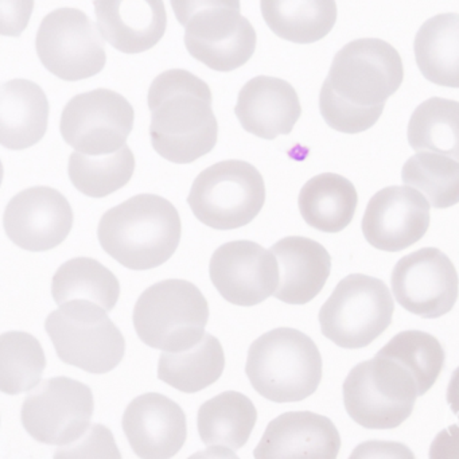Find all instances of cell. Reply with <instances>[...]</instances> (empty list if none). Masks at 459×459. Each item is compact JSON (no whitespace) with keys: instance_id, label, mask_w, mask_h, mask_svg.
Instances as JSON below:
<instances>
[{"instance_id":"obj_1","label":"cell","mask_w":459,"mask_h":459,"mask_svg":"<svg viewBox=\"0 0 459 459\" xmlns=\"http://www.w3.org/2000/svg\"><path fill=\"white\" fill-rule=\"evenodd\" d=\"M181 236L178 211L157 195H138L109 209L98 228L101 248L134 271L165 264L176 254Z\"/></svg>"},{"instance_id":"obj_2","label":"cell","mask_w":459,"mask_h":459,"mask_svg":"<svg viewBox=\"0 0 459 459\" xmlns=\"http://www.w3.org/2000/svg\"><path fill=\"white\" fill-rule=\"evenodd\" d=\"M246 373L255 391L275 403H295L316 394L322 381V357L308 335L278 327L249 346Z\"/></svg>"},{"instance_id":"obj_3","label":"cell","mask_w":459,"mask_h":459,"mask_svg":"<svg viewBox=\"0 0 459 459\" xmlns=\"http://www.w3.org/2000/svg\"><path fill=\"white\" fill-rule=\"evenodd\" d=\"M133 321L144 345L171 353L187 351L205 335L208 300L190 281L169 279L139 297Z\"/></svg>"},{"instance_id":"obj_4","label":"cell","mask_w":459,"mask_h":459,"mask_svg":"<svg viewBox=\"0 0 459 459\" xmlns=\"http://www.w3.org/2000/svg\"><path fill=\"white\" fill-rule=\"evenodd\" d=\"M45 329L58 359L93 375L111 372L122 362L126 340L98 303L74 299L49 314Z\"/></svg>"},{"instance_id":"obj_5","label":"cell","mask_w":459,"mask_h":459,"mask_svg":"<svg viewBox=\"0 0 459 459\" xmlns=\"http://www.w3.org/2000/svg\"><path fill=\"white\" fill-rule=\"evenodd\" d=\"M346 412L368 429L402 426L415 408L418 384L402 364L376 354L359 362L343 381Z\"/></svg>"},{"instance_id":"obj_6","label":"cell","mask_w":459,"mask_h":459,"mask_svg":"<svg viewBox=\"0 0 459 459\" xmlns=\"http://www.w3.org/2000/svg\"><path fill=\"white\" fill-rule=\"evenodd\" d=\"M187 204L198 221L217 230H238L254 221L265 204L262 174L244 160H222L198 174Z\"/></svg>"},{"instance_id":"obj_7","label":"cell","mask_w":459,"mask_h":459,"mask_svg":"<svg viewBox=\"0 0 459 459\" xmlns=\"http://www.w3.org/2000/svg\"><path fill=\"white\" fill-rule=\"evenodd\" d=\"M394 302L386 284L364 273L340 281L319 311L322 334L343 349L375 342L392 324Z\"/></svg>"},{"instance_id":"obj_8","label":"cell","mask_w":459,"mask_h":459,"mask_svg":"<svg viewBox=\"0 0 459 459\" xmlns=\"http://www.w3.org/2000/svg\"><path fill=\"white\" fill-rule=\"evenodd\" d=\"M42 65L64 82H82L103 71L104 39L98 25L74 7L55 10L42 20L36 39Z\"/></svg>"},{"instance_id":"obj_9","label":"cell","mask_w":459,"mask_h":459,"mask_svg":"<svg viewBox=\"0 0 459 459\" xmlns=\"http://www.w3.org/2000/svg\"><path fill=\"white\" fill-rule=\"evenodd\" d=\"M404 79L399 52L378 39H359L334 56L329 80L334 92L357 106L384 104L397 92Z\"/></svg>"},{"instance_id":"obj_10","label":"cell","mask_w":459,"mask_h":459,"mask_svg":"<svg viewBox=\"0 0 459 459\" xmlns=\"http://www.w3.org/2000/svg\"><path fill=\"white\" fill-rule=\"evenodd\" d=\"M95 400L90 386L69 377H53L37 385L22 405L28 434L44 445L76 443L90 429Z\"/></svg>"},{"instance_id":"obj_11","label":"cell","mask_w":459,"mask_h":459,"mask_svg":"<svg viewBox=\"0 0 459 459\" xmlns=\"http://www.w3.org/2000/svg\"><path fill=\"white\" fill-rule=\"evenodd\" d=\"M135 111L127 99L112 90L91 91L74 96L61 115L64 141L91 157L114 154L133 133Z\"/></svg>"},{"instance_id":"obj_12","label":"cell","mask_w":459,"mask_h":459,"mask_svg":"<svg viewBox=\"0 0 459 459\" xmlns=\"http://www.w3.org/2000/svg\"><path fill=\"white\" fill-rule=\"evenodd\" d=\"M396 302L408 313L437 319L453 310L459 295L455 265L437 248H421L402 257L391 273Z\"/></svg>"},{"instance_id":"obj_13","label":"cell","mask_w":459,"mask_h":459,"mask_svg":"<svg viewBox=\"0 0 459 459\" xmlns=\"http://www.w3.org/2000/svg\"><path fill=\"white\" fill-rule=\"evenodd\" d=\"M152 144L169 162L187 165L216 146L219 123L212 103L192 95H177L152 111Z\"/></svg>"},{"instance_id":"obj_14","label":"cell","mask_w":459,"mask_h":459,"mask_svg":"<svg viewBox=\"0 0 459 459\" xmlns=\"http://www.w3.org/2000/svg\"><path fill=\"white\" fill-rule=\"evenodd\" d=\"M185 47L195 60L212 71H236L255 55L256 30L240 10L208 9L185 26Z\"/></svg>"},{"instance_id":"obj_15","label":"cell","mask_w":459,"mask_h":459,"mask_svg":"<svg viewBox=\"0 0 459 459\" xmlns=\"http://www.w3.org/2000/svg\"><path fill=\"white\" fill-rule=\"evenodd\" d=\"M212 283L227 302L260 305L278 289L275 255L249 240L230 241L214 251L209 264Z\"/></svg>"},{"instance_id":"obj_16","label":"cell","mask_w":459,"mask_h":459,"mask_svg":"<svg viewBox=\"0 0 459 459\" xmlns=\"http://www.w3.org/2000/svg\"><path fill=\"white\" fill-rule=\"evenodd\" d=\"M74 211L58 190L34 186L18 193L4 214V227L10 240L30 252L57 248L74 228Z\"/></svg>"},{"instance_id":"obj_17","label":"cell","mask_w":459,"mask_h":459,"mask_svg":"<svg viewBox=\"0 0 459 459\" xmlns=\"http://www.w3.org/2000/svg\"><path fill=\"white\" fill-rule=\"evenodd\" d=\"M429 209L427 198L407 185L381 189L370 198L362 217L365 240L378 251H404L429 230Z\"/></svg>"},{"instance_id":"obj_18","label":"cell","mask_w":459,"mask_h":459,"mask_svg":"<svg viewBox=\"0 0 459 459\" xmlns=\"http://www.w3.org/2000/svg\"><path fill=\"white\" fill-rule=\"evenodd\" d=\"M122 424L139 458H173L186 442V416L165 394L149 392L134 399L123 415Z\"/></svg>"},{"instance_id":"obj_19","label":"cell","mask_w":459,"mask_h":459,"mask_svg":"<svg viewBox=\"0 0 459 459\" xmlns=\"http://www.w3.org/2000/svg\"><path fill=\"white\" fill-rule=\"evenodd\" d=\"M341 450L337 427L310 411L286 412L273 419L255 448L257 459H335Z\"/></svg>"},{"instance_id":"obj_20","label":"cell","mask_w":459,"mask_h":459,"mask_svg":"<svg viewBox=\"0 0 459 459\" xmlns=\"http://www.w3.org/2000/svg\"><path fill=\"white\" fill-rule=\"evenodd\" d=\"M93 6L104 41L125 55L149 52L168 29L163 0H95Z\"/></svg>"},{"instance_id":"obj_21","label":"cell","mask_w":459,"mask_h":459,"mask_svg":"<svg viewBox=\"0 0 459 459\" xmlns=\"http://www.w3.org/2000/svg\"><path fill=\"white\" fill-rule=\"evenodd\" d=\"M235 114L247 133L273 141L294 130L302 107L290 82L278 77L257 76L238 92Z\"/></svg>"},{"instance_id":"obj_22","label":"cell","mask_w":459,"mask_h":459,"mask_svg":"<svg viewBox=\"0 0 459 459\" xmlns=\"http://www.w3.org/2000/svg\"><path fill=\"white\" fill-rule=\"evenodd\" d=\"M279 264V284L273 297L287 305H306L324 290L332 270V257L322 244L302 236H290L273 244Z\"/></svg>"},{"instance_id":"obj_23","label":"cell","mask_w":459,"mask_h":459,"mask_svg":"<svg viewBox=\"0 0 459 459\" xmlns=\"http://www.w3.org/2000/svg\"><path fill=\"white\" fill-rule=\"evenodd\" d=\"M47 93L29 80H10L0 87V146L14 152L42 141L49 125Z\"/></svg>"},{"instance_id":"obj_24","label":"cell","mask_w":459,"mask_h":459,"mask_svg":"<svg viewBox=\"0 0 459 459\" xmlns=\"http://www.w3.org/2000/svg\"><path fill=\"white\" fill-rule=\"evenodd\" d=\"M257 411L246 394L222 392L198 410V434L212 450L232 451L246 446L256 426Z\"/></svg>"},{"instance_id":"obj_25","label":"cell","mask_w":459,"mask_h":459,"mask_svg":"<svg viewBox=\"0 0 459 459\" xmlns=\"http://www.w3.org/2000/svg\"><path fill=\"white\" fill-rule=\"evenodd\" d=\"M357 205L356 187L348 178L335 173H322L308 179L298 198L306 224L325 233H338L348 228Z\"/></svg>"},{"instance_id":"obj_26","label":"cell","mask_w":459,"mask_h":459,"mask_svg":"<svg viewBox=\"0 0 459 459\" xmlns=\"http://www.w3.org/2000/svg\"><path fill=\"white\" fill-rule=\"evenodd\" d=\"M260 12L276 37L298 45L329 36L338 17L335 0H260Z\"/></svg>"},{"instance_id":"obj_27","label":"cell","mask_w":459,"mask_h":459,"mask_svg":"<svg viewBox=\"0 0 459 459\" xmlns=\"http://www.w3.org/2000/svg\"><path fill=\"white\" fill-rule=\"evenodd\" d=\"M416 64L424 79L446 88H459V14L429 18L413 42Z\"/></svg>"},{"instance_id":"obj_28","label":"cell","mask_w":459,"mask_h":459,"mask_svg":"<svg viewBox=\"0 0 459 459\" xmlns=\"http://www.w3.org/2000/svg\"><path fill=\"white\" fill-rule=\"evenodd\" d=\"M224 368L221 342L214 335L205 334L187 351H163L158 362V378L184 394H195L219 381Z\"/></svg>"},{"instance_id":"obj_29","label":"cell","mask_w":459,"mask_h":459,"mask_svg":"<svg viewBox=\"0 0 459 459\" xmlns=\"http://www.w3.org/2000/svg\"><path fill=\"white\" fill-rule=\"evenodd\" d=\"M52 294L58 306L69 300L85 299L111 311L119 300L120 283L98 260L76 257L64 263L53 276Z\"/></svg>"},{"instance_id":"obj_30","label":"cell","mask_w":459,"mask_h":459,"mask_svg":"<svg viewBox=\"0 0 459 459\" xmlns=\"http://www.w3.org/2000/svg\"><path fill=\"white\" fill-rule=\"evenodd\" d=\"M410 146L446 155L459 162V101L432 98L413 111L408 122Z\"/></svg>"},{"instance_id":"obj_31","label":"cell","mask_w":459,"mask_h":459,"mask_svg":"<svg viewBox=\"0 0 459 459\" xmlns=\"http://www.w3.org/2000/svg\"><path fill=\"white\" fill-rule=\"evenodd\" d=\"M135 157L126 144L114 154L91 157L72 152L68 174L74 186L91 198H104L123 189L133 178Z\"/></svg>"},{"instance_id":"obj_32","label":"cell","mask_w":459,"mask_h":459,"mask_svg":"<svg viewBox=\"0 0 459 459\" xmlns=\"http://www.w3.org/2000/svg\"><path fill=\"white\" fill-rule=\"evenodd\" d=\"M47 368L41 343L25 332L0 335V392L20 394L39 385Z\"/></svg>"},{"instance_id":"obj_33","label":"cell","mask_w":459,"mask_h":459,"mask_svg":"<svg viewBox=\"0 0 459 459\" xmlns=\"http://www.w3.org/2000/svg\"><path fill=\"white\" fill-rule=\"evenodd\" d=\"M404 185L419 190L435 209L459 204V162L446 155L418 152L403 166Z\"/></svg>"},{"instance_id":"obj_34","label":"cell","mask_w":459,"mask_h":459,"mask_svg":"<svg viewBox=\"0 0 459 459\" xmlns=\"http://www.w3.org/2000/svg\"><path fill=\"white\" fill-rule=\"evenodd\" d=\"M377 354L394 359L410 370L418 384L419 397L434 386L445 367L442 343L434 335L420 330L399 333Z\"/></svg>"},{"instance_id":"obj_35","label":"cell","mask_w":459,"mask_h":459,"mask_svg":"<svg viewBox=\"0 0 459 459\" xmlns=\"http://www.w3.org/2000/svg\"><path fill=\"white\" fill-rule=\"evenodd\" d=\"M384 107L385 103L372 107L351 103L334 92L327 79L319 93V111L325 122L333 130L349 135L365 133L372 128L383 115Z\"/></svg>"},{"instance_id":"obj_36","label":"cell","mask_w":459,"mask_h":459,"mask_svg":"<svg viewBox=\"0 0 459 459\" xmlns=\"http://www.w3.org/2000/svg\"><path fill=\"white\" fill-rule=\"evenodd\" d=\"M177 95H192L212 103L213 95L211 88L203 80L198 79L184 69H170L155 77L147 96L149 108L154 111L160 103Z\"/></svg>"},{"instance_id":"obj_37","label":"cell","mask_w":459,"mask_h":459,"mask_svg":"<svg viewBox=\"0 0 459 459\" xmlns=\"http://www.w3.org/2000/svg\"><path fill=\"white\" fill-rule=\"evenodd\" d=\"M84 439L58 448L56 458H120L114 437L107 427L95 424L85 432Z\"/></svg>"},{"instance_id":"obj_38","label":"cell","mask_w":459,"mask_h":459,"mask_svg":"<svg viewBox=\"0 0 459 459\" xmlns=\"http://www.w3.org/2000/svg\"><path fill=\"white\" fill-rule=\"evenodd\" d=\"M33 12L34 0H0V36L20 37Z\"/></svg>"},{"instance_id":"obj_39","label":"cell","mask_w":459,"mask_h":459,"mask_svg":"<svg viewBox=\"0 0 459 459\" xmlns=\"http://www.w3.org/2000/svg\"><path fill=\"white\" fill-rule=\"evenodd\" d=\"M171 9L177 21L182 26H186L190 18L195 17L200 12L208 9H219V7H227V9L240 10V0H170Z\"/></svg>"},{"instance_id":"obj_40","label":"cell","mask_w":459,"mask_h":459,"mask_svg":"<svg viewBox=\"0 0 459 459\" xmlns=\"http://www.w3.org/2000/svg\"><path fill=\"white\" fill-rule=\"evenodd\" d=\"M351 458H404L413 459L411 448L399 442H383V440H370L362 443L351 454Z\"/></svg>"},{"instance_id":"obj_41","label":"cell","mask_w":459,"mask_h":459,"mask_svg":"<svg viewBox=\"0 0 459 459\" xmlns=\"http://www.w3.org/2000/svg\"><path fill=\"white\" fill-rule=\"evenodd\" d=\"M429 456L432 459H459V424L447 427L435 437Z\"/></svg>"},{"instance_id":"obj_42","label":"cell","mask_w":459,"mask_h":459,"mask_svg":"<svg viewBox=\"0 0 459 459\" xmlns=\"http://www.w3.org/2000/svg\"><path fill=\"white\" fill-rule=\"evenodd\" d=\"M446 399H447L451 412H453L459 420V367L454 370L453 376H451L450 381H448Z\"/></svg>"},{"instance_id":"obj_43","label":"cell","mask_w":459,"mask_h":459,"mask_svg":"<svg viewBox=\"0 0 459 459\" xmlns=\"http://www.w3.org/2000/svg\"><path fill=\"white\" fill-rule=\"evenodd\" d=\"M4 163H2V160H0V186H2V182H4Z\"/></svg>"}]
</instances>
